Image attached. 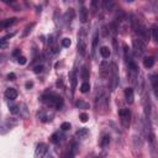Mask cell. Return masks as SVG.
<instances>
[{"label":"cell","instance_id":"cell-6","mask_svg":"<svg viewBox=\"0 0 158 158\" xmlns=\"http://www.w3.org/2000/svg\"><path fill=\"white\" fill-rule=\"evenodd\" d=\"M110 74H111L110 89H111V91H114V90L116 89L117 84H118V72H117V67H116L115 63L111 64V72H110Z\"/></svg>","mask_w":158,"mask_h":158},{"label":"cell","instance_id":"cell-4","mask_svg":"<svg viewBox=\"0 0 158 158\" xmlns=\"http://www.w3.org/2000/svg\"><path fill=\"white\" fill-rule=\"evenodd\" d=\"M78 51L81 56H85L86 53V32L84 28L78 33Z\"/></svg>","mask_w":158,"mask_h":158},{"label":"cell","instance_id":"cell-36","mask_svg":"<svg viewBox=\"0 0 158 158\" xmlns=\"http://www.w3.org/2000/svg\"><path fill=\"white\" fill-rule=\"evenodd\" d=\"M7 79L9 80H15L16 79V74L15 73H9L7 74Z\"/></svg>","mask_w":158,"mask_h":158},{"label":"cell","instance_id":"cell-25","mask_svg":"<svg viewBox=\"0 0 158 158\" xmlns=\"http://www.w3.org/2000/svg\"><path fill=\"white\" fill-rule=\"evenodd\" d=\"M35 27V22H32V23H30V25H27L26 26V28H25V31H23V33H22V36L25 37V36H27L31 31H32V28Z\"/></svg>","mask_w":158,"mask_h":158},{"label":"cell","instance_id":"cell-9","mask_svg":"<svg viewBox=\"0 0 158 158\" xmlns=\"http://www.w3.org/2000/svg\"><path fill=\"white\" fill-rule=\"evenodd\" d=\"M53 116H54V114L52 111H49V110H43V111H41L38 114V118L42 122H49V121H52L53 120Z\"/></svg>","mask_w":158,"mask_h":158},{"label":"cell","instance_id":"cell-8","mask_svg":"<svg viewBox=\"0 0 158 158\" xmlns=\"http://www.w3.org/2000/svg\"><path fill=\"white\" fill-rule=\"evenodd\" d=\"M47 152H48L47 144L46 143H40V144H37V147L35 149V158H44Z\"/></svg>","mask_w":158,"mask_h":158},{"label":"cell","instance_id":"cell-14","mask_svg":"<svg viewBox=\"0 0 158 158\" xmlns=\"http://www.w3.org/2000/svg\"><path fill=\"white\" fill-rule=\"evenodd\" d=\"M69 81H70V88H72V93H74L75 88H77V73L75 70H72L69 73Z\"/></svg>","mask_w":158,"mask_h":158},{"label":"cell","instance_id":"cell-15","mask_svg":"<svg viewBox=\"0 0 158 158\" xmlns=\"http://www.w3.org/2000/svg\"><path fill=\"white\" fill-rule=\"evenodd\" d=\"M16 22H17V19L16 17H10V19H6V20H2L0 25H1L2 28H9L10 26H12Z\"/></svg>","mask_w":158,"mask_h":158},{"label":"cell","instance_id":"cell-1","mask_svg":"<svg viewBox=\"0 0 158 158\" xmlns=\"http://www.w3.org/2000/svg\"><path fill=\"white\" fill-rule=\"evenodd\" d=\"M41 101L48 106V107H52V109H62L63 106V99L56 94H44L41 96Z\"/></svg>","mask_w":158,"mask_h":158},{"label":"cell","instance_id":"cell-12","mask_svg":"<svg viewBox=\"0 0 158 158\" xmlns=\"http://www.w3.org/2000/svg\"><path fill=\"white\" fill-rule=\"evenodd\" d=\"M77 152H78V146H77V142L73 141L70 143V146H69L68 152H67V158H74L75 154H77Z\"/></svg>","mask_w":158,"mask_h":158},{"label":"cell","instance_id":"cell-18","mask_svg":"<svg viewBox=\"0 0 158 158\" xmlns=\"http://www.w3.org/2000/svg\"><path fill=\"white\" fill-rule=\"evenodd\" d=\"M88 133H89V130L88 128H85V127H83V128H79L78 131H77V133H75V136L78 137V138H85L86 136H88Z\"/></svg>","mask_w":158,"mask_h":158},{"label":"cell","instance_id":"cell-38","mask_svg":"<svg viewBox=\"0 0 158 158\" xmlns=\"http://www.w3.org/2000/svg\"><path fill=\"white\" fill-rule=\"evenodd\" d=\"M20 53H21V52H20V49H15L12 54H14L15 57H17V58H19V57H20Z\"/></svg>","mask_w":158,"mask_h":158},{"label":"cell","instance_id":"cell-37","mask_svg":"<svg viewBox=\"0 0 158 158\" xmlns=\"http://www.w3.org/2000/svg\"><path fill=\"white\" fill-rule=\"evenodd\" d=\"M25 86H26V89H31V88L33 86V83H32V81H26Z\"/></svg>","mask_w":158,"mask_h":158},{"label":"cell","instance_id":"cell-39","mask_svg":"<svg viewBox=\"0 0 158 158\" xmlns=\"http://www.w3.org/2000/svg\"><path fill=\"white\" fill-rule=\"evenodd\" d=\"M88 158H99V157H96V156H90V157H89V156H88Z\"/></svg>","mask_w":158,"mask_h":158},{"label":"cell","instance_id":"cell-33","mask_svg":"<svg viewBox=\"0 0 158 158\" xmlns=\"http://www.w3.org/2000/svg\"><path fill=\"white\" fill-rule=\"evenodd\" d=\"M43 70V65L42 64H38V65H36L35 68H33V72L36 73V74H38V73H41Z\"/></svg>","mask_w":158,"mask_h":158},{"label":"cell","instance_id":"cell-17","mask_svg":"<svg viewBox=\"0 0 158 158\" xmlns=\"http://www.w3.org/2000/svg\"><path fill=\"white\" fill-rule=\"evenodd\" d=\"M79 20L84 23V22H86V20H88V10L85 9V7H81L80 10H79Z\"/></svg>","mask_w":158,"mask_h":158},{"label":"cell","instance_id":"cell-21","mask_svg":"<svg viewBox=\"0 0 158 158\" xmlns=\"http://www.w3.org/2000/svg\"><path fill=\"white\" fill-rule=\"evenodd\" d=\"M80 75H81V79H84L85 81H86V79H89L90 73H89V69H88L85 65L81 67V69H80Z\"/></svg>","mask_w":158,"mask_h":158},{"label":"cell","instance_id":"cell-30","mask_svg":"<svg viewBox=\"0 0 158 158\" xmlns=\"http://www.w3.org/2000/svg\"><path fill=\"white\" fill-rule=\"evenodd\" d=\"M60 128H62V131H68V130H70V123L69 122H63L60 125Z\"/></svg>","mask_w":158,"mask_h":158},{"label":"cell","instance_id":"cell-7","mask_svg":"<svg viewBox=\"0 0 158 158\" xmlns=\"http://www.w3.org/2000/svg\"><path fill=\"white\" fill-rule=\"evenodd\" d=\"M118 116H120V120H121L122 126L125 128H127L128 125H130V120H131V111H130V109H126V107L125 109H121L118 111Z\"/></svg>","mask_w":158,"mask_h":158},{"label":"cell","instance_id":"cell-35","mask_svg":"<svg viewBox=\"0 0 158 158\" xmlns=\"http://www.w3.org/2000/svg\"><path fill=\"white\" fill-rule=\"evenodd\" d=\"M17 107H19L17 105H11V106H10V111H11L12 114H17V112H19V109H17Z\"/></svg>","mask_w":158,"mask_h":158},{"label":"cell","instance_id":"cell-26","mask_svg":"<svg viewBox=\"0 0 158 158\" xmlns=\"http://www.w3.org/2000/svg\"><path fill=\"white\" fill-rule=\"evenodd\" d=\"M89 89H90V84H89L88 81H84V83L80 85V91H81V93H88Z\"/></svg>","mask_w":158,"mask_h":158},{"label":"cell","instance_id":"cell-34","mask_svg":"<svg viewBox=\"0 0 158 158\" xmlns=\"http://www.w3.org/2000/svg\"><path fill=\"white\" fill-rule=\"evenodd\" d=\"M6 46H7V40H5V38L2 37V38L0 40V48H1V49H4Z\"/></svg>","mask_w":158,"mask_h":158},{"label":"cell","instance_id":"cell-22","mask_svg":"<svg viewBox=\"0 0 158 158\" xmlns=\"http://www.w3.org/2000/svg\"><path fill=\"white\" fill-rule=\"evenodd\" d=\"M60 137H62V136H60L58 132H56V133H53V135L49 137V139H51V142H52V143L57 144V143H59V142H60V139H62Z\"/></svg>","mask_w":158,"mask_h":158},{"label":"cell","instance_id":"cell-19","mask_svg":"<svg viewBox=\"0 0 158 158\" xmlns=\"http://www.w3.org/2000/svg\"><path fill=\"white\" fill-rule=\"evenodd\" d=\"M100 54H101V57L102 58H109L110 57V54H111V51H110V48L109 47H106V46H104V47H101L100 48Z\"/></svg>","mask_w":158,"mask_h":158},{"label":"cell","instance_id":"cell-13","mask_svg":"<svg viewBox=\"0 0 158 158\" xmlns=\"http://www.w3.org/2000/svg\"><path fill=\"white\" fill-rule=\"evenodd\" d=\"M5 98L9 100H15L17 98V90L15 88H7L5 90Z\"/></svg>","mask_w":158,"mask_h":158},{"label":"cell","instance_id":"cell-23","mask_svg":"<svg viewBox=\"0 0 158 158\" xmlns=\"http://www.w3.org/2000/svg\"><path fill=\"white\" fill-rule=\"evenodd\" d=\"M102 7L105 9V10H111L114 6H115V4H114V1H111V0H105V1H102Z\"/></svg>","mask_w":158,"mask_h":158},{"label":"cell","instance_id":"cell-32","mask_svg":"<svg viewBox=\"0 0 158 158\" xmlns=\"http://www.w3.org/2000/svg\"><path fill=\"white\" fill-rule=\"evenodd\" d=\"M17 62H19V64H21V65H23V64H26V62H27V59H26V57H23V56H20V57L17 58Z\"/></svg>","mask_w":158,"mask_h":158},{"label":"cell","instance_id":"cell-27","mask_svg":"<svg viewBox=\"0 0 158 158\" xmlns=\"http://www.w3.org/2000/svg\"><path fill=\"white\" fill-rule=\"evenodd\" d=\"M152 36H153V38L156 40V42L158 43V26H154V27L152 28Z\"/></svg>","mask_w":158,"mask_h":158},{"label":"cell","instance_id":"cell-16","mask_svg":"<svg viewBox=\"0 0 158 158\" xmlns=\"http://www.w3.org/2000/svg\"><path fill=\"white\" fill-rule=\"evenodd\" d=\"M109 144H110V135L109 133H105V135H102V137L100 139V146L102 148H106Z\"/></svg>","mask_w":158,"mask_h":158},{"label":"cell","instance_id":"cell-20","mask_svg":"<svg viewBox=\"0 0 158 158\" xmlns=\"http://www.w3.org/2000/svg\"><path fill=\"white\" fill-rule=\"evenodd\" d=\"M153 64H154V58H153V57H146V58L143 59V65H144L146 68H152Z\"/></svg>","mask_w":158,"mask_h":158},{"label":"cell","instance_id":"cell-11","mask_svg":"<svg viewBox=\"0 0 158 158\" xmlns=\"http://www.w3.org/2000/svg\"><path fill=\"white\" fill-rule=\"evenodd\" d=\"M149 80H151L153 91H154L156 96L158 98V74H151L149 75Z\"/></svg>","mask_w":158,"mask_h":158},{"label":"cell","instance_id":"cell-29","mask_svg":"<svg viewBox=\"0 0 158 158\" xmlns=\"http://www.w3.org/2000/svg\"><path fill=\"white\" fill-rule=\"evenodd\" d=\"M79 120H80L81 122H86V121L89 120V116H88L85 112H81V114L79 115Z\"/></svg>","mask_w":158,"mask_h":158},{"label":"cell","instance_id":"cell-28","mask_svg":"<svg viewBox=\"0 0 158 158\" xmlns=\"http://www.w3.org/2000/svg\"><path fill=\"white\" fill-rule=\"evenodd\" d=\"M70 44H72V41H70L69 38H63V40H62V46H63V47L68 48Z\"/></svg>","mask_w":158,"mask_h":158},{"label":"cell","instance_id":"cell-3","mask_svg":"<svg viewBox=\"0 0 158 158\" xmlns=\"http://www.w3.org/2000/svg\"><path fill=\"white\" fill-rule=\"evenodd\" d=\"M148 144H149V152H151V158H158V142L156 139L154 132H152L147 137Z\"/></svg>","mask_w":158,"mask_h":158},{"label":"cell","instance_id":"cell-31","mask_svg":"<svg viewBox=\"0 0 158 158\" xmlns=\"http://www.w3.org/2000/svg\"><path fill=\"white\" fill-rule=\"evenodd\" d=\"M98 33H95V36H94V38H93V52L95 51V48H96V46H98Z\"/></svg>","mask_w":158,"mask_h":158},{"label":"cell","instance_id":"cell-5","mask_svg":"<svg viewBox=\"0 0 158 158\" xmlns=\"http://www.w3.org/2000/svg\"><path fill=\"white\" fill-rule=\"evenodd\" d=\"M132 44H133V49L136 52L137 56H142L146 52V43L142 38H133L132 40Z\"/></svg>","mask_w":158,"mask_h":158},{"label":"cell","instance_id":"cell-10","mask_svg":"<svg viewBox=\"0 0 158 158\" xmlns=\"http://www.w3.org/2000/svg\"><path fill=\"white\" fill-rule=\"evenodd\" d=\"M123 96H125V100H126V102L131 105V104L133 102V100H135L133 89H131V88H126V89L123 90Z\"/></svg>","mask_w":158,"mask_h":158},{"label":"cell","instance_id":"cell-2","mask_svg":"<svg viewBox=\"0 0 158 158\" xmlns=\"http://www.w3.org/2000/svg\"><path fill=\"white\" fill-rule=\"evenodd\" d=\"M142 147H143V141L141 136L133 135L132 136V153L136 157H142Z\"/></svg>","mask_w":158,"mask_h":158},{"label":"cell","instance_id":"cell-24","mask_svg":"<svg viewBox=\"0 0 158 158\" xmlns=\"http://www.w3.org/2000/svg\"><path fill=\"white\" fill-rule=\"evenodd\" d=\"M75 105H77V107H79V109H89V104L85 102L84 100H78V101L75 102Z\"/></svg>","mask_w":158,"mask_h":158}]
</instances>
